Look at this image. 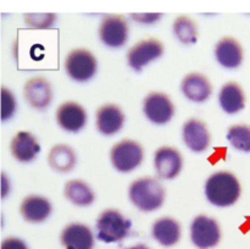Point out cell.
<instances>
[{
	"label": "cell",
	"mask_w": 250,
	"mask_h": 249,
	"mask_svg": "<svg viewBox=\"0 0 250 249\" xmlns=\"http://www.w3.org/2000/svg\"><path fill=\"white\" fill-rule=\"evenodd\" d=\"M204 192L210 204L217 208H227L239 199L242 187L234 173L229 171H217L208 177Z\"/></svg>",
	"instance_id": "cell-1"
},
{
	"label": "cell",
	"mask_w": 250,
	"mask_h": 249,
	"mask_svg": "<svg viewBox=\"0 0 250 249\" xmlns=\"http://www.w3.org/2000/svg\"><path fill=\"white\" fill-rule=\"evenodd\" d=\"M128 198L137 209L151 212L163 207L166 199V190L158 178L144 176L129 185Z\"/></svg>",
	"instance_id": "cell-2"
},
{
	"label": "cell",
	"mask_w": 250,
	"mask_h": 249,
	"mask_svg": "<svg viewBox=\"0 0 250 249\" xmlns=\"http://www.w3.org/2000/svg\"><path fill=\"white\" fill-rule=\"evenodd\" d=\"M132 222L121 211L106 209L97 220V237L104 243H116L126 238L131 232Z\"/></svg>",
	"instance_id": "cell-3"
},
{
	"label": "cell",
	"mask_w": 250,
	"mask_h": 249,
	"mask_svg": "<svg viewBox=\"0 0 250 249\" xmlns=\"http://www.w3.org/2000/svg\"><path fill=\"white\" fill-rule=\"evenodd\" d=\"M144 159V149L139 142L133 139H122L114 144L110 151V160L119 172H132L141 166Z\"/></svg>",
	"instance_id": "cell-4"
},
{
	"label": "cell",
	"mask_w": 250,
	"mask_h": 249,
	"mask_svg": "<svg viewBox=\"0 0 250 249\" xmlns=\"http://www.w3.org/2000/svg\"><path fill=\"white\" fill-rule=\"evenodd\" d=\"M63 67L68 77L73 81L87 82L97 73L98 61L90 50L85 48H76L66 55Z\"/></svg>",
	"instance_id": "cell-5"
},
{
	"label": "cell",
	"mask_w": 250,
	"mask_h": 249,
	"mask_svg": "<svg viewBox=\"0 0 250 249\" xmlns=\"http://www.w3.org/2000/svg\"><path fill=\"white\" fill-rule=\"evenodd\" d=\"M190 239L199 249H210L216 247L221 241L220 224L214 217L198 215L190 224Z\"/></svg>",
	"instance_id": "cell-6"
},
{
	"label": "cell",
	"mask_w": 250,
	"mask_h": 249,
	"mask_svg": "<svg viewBox=\"0 0 250 249\" xmlns=\"http://www.w3.org/2000/svg\"><path fill=\"white\" fill-rule=\"evenodd\" d=\"M164 44L156 38H146L137 42L127 51V63L132 70L141 72L146 66L163 56Z\"/></svg>",
	"instance_id": "cell-7"
},
{
	"label": "cell",
	"mask_w": 250,
	"mask_h": 249,
	"mask_svg": "<svg viewBox=\"0 0 250 249\" xmlns=\"http://www.w3.org/2000/svg\"><path fill=\"white\" fill-rule=\"evenodd\" d=\"M128 23L122 15H107L99 26V38L111 49L122 48L128 41Z\"/></svg>",
	"instance_id": "cell-8"
},
{
	"label": "cell",
	"mask_w": 250,
	"mask_h": 249,
	"mask_svg": "<svg viewBox=\"0 0 250 249\" xmlns=\"http://www.w3.org/2000/svg\"><path fill=\"white\" fill-rule=\"evenodd\" d=\"M176 107L167 94L151 92L144 98L143 112L146 119L155 124H166L172 120Z\"/></svg>",
	"instance_id": "cell-9"
},
{
	"label": "cell",
	"mask_w": 250,
	"mask_h": 249,
	"mask_svg": "<svg viewBox=\"0 0 250 249\" xmlns=\"http://www.w3.org/2000/svg\"><path fill=\"white\" fill-rule=\"evenodd\" d=\"M183 156L175 146L163 145L154 153V168L160 180H173L181 173Z\"/></svg>",
	"instance_id": "cell-10"
},
{
	"label": "cell",
	"mask_w": 250,
	"mask_h": 249,
	"mask_svg": "<svg viewBox=\"0 0 250 249\" xmlns=\"http://www.w3.org/2000/svg\"><path fill=\"white\" fill-rule=\"evenodd\" d=\"M56 122L66 132L78 133L84 128L88 115L84 107L76 102H65L56 109Z\"/></svg>",
	"instance_id": "cell-11"
},
{
	"label": "cell",
	"mask_w": 250,
	"mask_h": 249,
	"mask_svg": "<svg viewBox=\"0 0 250 249\" xmlns=\"http://www.w3.org/2000/svg\"><path fill=\"white\" fill-rule=\"evenodd\" d=\"M124 111L116 104H104L95 112V127L98 132L105 137H111L119 133L125 124Z\"/></svg>",
	"instance_id": "cell-12"
},
{
	"label": "cell",
	"mask_w": 250,
	"mask_h": 249,
	"mask_svg": "<svg viewBox=\"0 0 250 249\" xmlns=\"http://www.w3.org/2000/svg\"><path fill=\"white\" fill-rule=\"evenodd\" d=\"M182 138L188 149L194 153H203L209 148L211 134L204 121L192 117L183 124Z\"/></svg>",
	"instance_id": "cell-13"
},
{
	"label": "cell",
	"mask_w": 250,
	"mask_h": 249,
	"mask_svg": "<svg viewBox=\"0 0 250 249\" xmlns=\"http://www.w3.org/2000/svg\"><path fill=\"white\" fill-rule=\"evenodd\" d=\"M27 104L36 110H45L53 102L51 84L43 76H34L26 82L23 88Z\"/></svg>",
	"instance_id": "cell-14"
},
{
	"label": "cell",
	"mask_w": 250,
	"mask_h": 249,
	"mask_svg": "<svg viewBox=\"0 0 250 249\" xmlns=\"http://www.w3.org/2000/svg\"><path fill=\"white\" fill-rule=\"evenodd\" d=\"M181 90L188 100L202 104L211 97L212 84L209 78L203 73L192 72L185 76L182 80Z\"/></svg>",
	"instance_id": "cell-15"
},
{
	"label": "cell",
	"mask_w": 250,
	"mask_h": 249,
	"mask_svg": "<svg viewBox=\"0 0 250 249\" xmlns=\"http://www.w3.org/2000/svg\"><path fill=\"white\" fill-rule=\"evenodd\" d=\"M60 242L65 249H93L94 234L87 225L73 222L62 229Z\"/></svg>",
	"instance_id": "cell-16"
},
{
	"label": "cell",
	"mask_w": 250,
	"mask_h": 249,
	"mask_svg": "<svg viewBox=\"0 0 250 249\" xmlns=\"http://www.w3.org/2000/svg\"><path fill=\"white\" fill-rule=\"evenodd\" d=\"M215 58L222 67L227 70H236L243 62V48L233 37H224L215 46Z\"/></svg>",
	"instance_id": "cell-17"
},
{
	"label": "cell",
	"mask_w": 250,
	"mask_h": 249,
	"mask_svg": "<svg viewBox=\"0 0 250 249\" xmlns=\"http://www.w3.org/2000/svg\"><path fill=\"white\" fill-rule=\"evenodd\" d=\"M10 151L20 163H31L41 151V144L31 132L20 131L10 142Z\"/></svg>",
	"instance_id": "cell-18"
},
{
	"label": "cell",
	"mask_w": 250,
	"mask_h": 249,
	"mask_svg": "<svg viewBox=\"0 0 250 249\" xmlns=\"http://www.w3.org/2000/svg\"><path fill=\"white\" fill-rule=\"evenodd\" d=\"M53 205L48 198L38 194H29L22 200L20 212L27 222L41 224L50 216Z\"/></svg>",
	"instance_id": "cell-19"
},
{
	"label": "cell",
	"mask_w": 250,
	"mask_h": 249,
	"mask_svg": "<svg viewBox=\"0 0 250 249\" xmlns=\"http://www.w3.org/2000/svg\"><path fill=\"white\" fill-rule=\"evenodd\" d=\"M151 234L153 238L163 247H172L178 243L182 231L177 220L170 216H164L154 221Z\"/></svg>",
	"instance_id": "cell-20"
},
{
	"label": "cell",
	"mask_w": 250,
	"mask_h": 249,
	"mask_svg": "<svg viewBox=\"0 0 250 249\" xmlns=\"http://www.w3.org/2000/svg\"><path fill=\"white\" fill-rule=\"evenodd\" d=\"M219 103L226 114H237L246 106V93L237 82H227L220 89Z\"/></svg>",
	"instance_id": "cell-21"
},
{
	"label": "cell",
	"mask_w": 250,
	"mask_h": 249,
	"mask_svg": "<svg viewBox=\"0 0 250 249\" xmlns=\"http://www.w3.org/2000/svg\"><path fill=\"white\" fill-rule=\"evenodd\" d=\"M49 165L58 172H70L77 163V155L68 144H55L48 155Z\"/></svg>",
	"instance_id": "cell-22"
},
{
	"label": "cell",
	"mask_w": 250,
	"mask_h": 249,
	"mask_svg": "<svg viewBox=\"0 0 250 249\" xmlns=\"http://www.w3.org/2000/svg\"><path fill=\"white\" fill-rule=\"evenodd\" d=\"M63 194L66 199L76 207H89L95 200L94 190L82 180H71L66 182Z\"/></svg>",
	"instance_id": "cell-23"
},
{
	"label": "cell",
	"mask_w": 250,
	"mask_h": 249,
	"mask_svg": "<svg viewBox=\"0 0 250 249\" xmlns=\"http://www.w3.org/2000/svg\"><path fill=\"white\" fill-rule=\"evenodd\" d=\"M173 34L186 45H192L198 41V26L189 16H180L173 22Z\"/></svg>",
	"instance_id": "cell-24"
},
{
	"label": "cell",
	"mask_w": 250,
	"mask_h": 249,
	"mask_svg": "<svg viewBox=\"0 0 250 249\" xmlns=\"http://www.w3.org/2000/svg\"><path fill=\"white\" fill-rule=\"evenodd\" d=\"M227 139L234 149L243 153H250V126L233 124L227 131Z\"/></svg>",
	"instance_id": "cell-25"
},
{
	"label": "cell",
	"mask_w": 250,
	"mask_h": 249,
	"mask_svg": "<svg viewBox=\"0 0 250 249\" xmlns=\"http://www.w3.org/2000/svg\"><path fill=\"white\" fill-rule=\"evenodd\" d=\"M15 111H16V99L15 95L9 88L2 87L1 88V120L6 121V120L11 119L14 116Z\"/></svg>",
	"instance_id": "cell-26"
},
{
	"label": "cell",
	"mask_w": 250,
	"mask_h": 249,
	"mask_svg": "<svg viewBox=\"0 0 250 249\" xmlns=\"http://www.w3.org/2000/svg\"><path fill=\"white\" fill-rule=\"evenodd\" d=\"M56 16L53 14H44V15H26V22L28 26L34 27V28L44 29L50 27L55 22Z\"/></svg>",
	"instance_id": "cell-27"
},
{
	"label": "cell",
	"mask_w": 250,
	"mask_h": 249,
	"mask_svg": "<svg viewBox=\"0 0 250 249\" xmlns=\"http://www.w3.org/2000/svg\"><path fill=\"white\" fill-rule=\"evenodd\" d=\"M1 249H28V247L17 237H7L2 241Z\"/></svg>",
	"instance_id": "cell-28"
},
{
	"label": "cell",
	"mask_w": 250,
	"mask_h": 249,
	"mask_svg": "<svg viewBox=\"0 0 250 249\" xmlns=\"http://www.w3.org/2000/svg\"><path fill=\"white\" fill-rule=\"evenodd\" d=\"M163 15L161 14H138V15H132L136 21L141 22V23H146V24H150L154 23V22H158L159 20L161 19Z\"/></svg>",
	"instance_id": "cell-29"
},
{
	"label": "cell",
	"mask_w": 250,
	"mask_h": 249,
	"mask_svg": "<svg viewBox=\"0 0 250 249\" xmlns=\"http://www.w3.org/2000/svg\"><path fill=\"white\" fill-rule=\"evenodd\" d=\"M2 185H4V187H2V197H6V189L5 188L7 187L6 186V175L5 173H2Z\"/></svg>",
	"instance_id": "cell-30"
},
{
	"label": "cell",
	"mask_w": 250,
	"mask_h": 249,
	"mask_svg": "<svg viewBox=\"0 0 250 249\" xmlns=\"http://www.w3.org/2000/svg\"><path fill=\"white\" fill-rule=\"evenodd\" d=\"M127 249H150V248L146 246H144V244H137V246L129 247V248H127Z\"/></svg>",
	"instance_id": "cell-31"
}]
</instances>
